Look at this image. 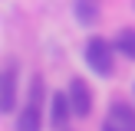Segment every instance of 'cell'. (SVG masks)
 <instances>
[{
    "mask_svg": "<svg viewBox=\"0 0 135 131\" xmlns=\"http://www.w3.org/2000/svg\"><path fill=\"white\" fill-rule=\"evenodd\" d=\"M43 98H46L43 75H33V79H30L26 105L17 111V128H20V131H40V128H43Z\"/></svg>",
    "mask_w": 135,
    "mask_h": 131,
    "instance_id": "cell-1",
    "label": "cell"
},
{
    "mask_svg": "<svg viewBox=\"0 0 135 131\" xmlns=\"http://www.w3.org/2000/svg\"><path fill=\"white\" fill-rule=\"evenodd\" d=\"M115 43H109L105 36H89L86 39V66H89L96 75L109 79L115 72Z\"/></svg>",
    "mask_w": 135,
    "mask_h": 131,
    "instance_id": "cell-2",
    "label": "cell"
},
{
    "mask_svg": "<svg viewBox=\"0 0 135 131\" xmlns=\"http://www.w3.org/2000/svg\"><path fill=\"white\" fill-rule=\"evenodd\" d=\"M20 102V69L17 62H7L0 72V115H13Z\"/></svg>",
    "mask_w": 135,
    "mask_h": 131,
    "instance_id": "cell-3",
    "label": "cell"
},
{
    "mask_svg": "<svg viewBox=\"0 0 135 131\" xmlns=\"http://www.w3.org/2000/svg\"><path fill=\"white\" fill-rule=\"evenodd\" d=\"M102 131H135V108L129 102H112L102 118Z\"/></svg>",
    "mask_w": 135,
    "mask_h": 131,
    "instance_id": "cell-4",
    "label": "cell"
},
{
    "mask_svg": "<svg viewBox=\"0 0 135 131\" xmlns=\"http://www.w3.org/2000/svg\"><path fill=\"white\" fill-rule=\"evenodd\" d=\"M76 111H73V102H69V92H53L50 95V124L53 128H69Z\"/></svg>",
    "mask_w": 135,
    "mask_h": 131,
    "instance_id": "cell-5",
    "label": "cell"
},
{
    "mask_svg": "<svg viewBox=\"0 0 135 131\" xmlns=\"http://www.w3.org/2000/svg\"><path fill=\"white\" fill-rule=\"evenodd\" d=\"M66 92H69V102H73L76 118H89L92 115V92H89V85H86L83 79H69Z\"/></svg>",
    "mask_w": 135,
    "mask_h": 131,
    "instance_id": "cell-6",
    "label": "cell"
},
{
    "mask_svg": "<svg viewBox=\"0 0 135 131\" xmlns=\"http://www.w3.org/2000/svg\"><path fill=\"white\" fill-rule=\"evenodd\" d=\"M73 13H76L79 26H92V23L99 20V7H96V0H73Z\"/></svg>",
    "mask_w": 135,
    "mask_h": 131,
    "instance_id": "cell-7",
    "label": "cell"
},
{
    "mask_svg": "<svg viewBox=\"0 0 135 131\" xmlns=\"http://www.w3.org/2000/svg\"><path fill=\"white\" fill-rule=\"evenodd\" d=\"M115 49L122 59H132L135 62V26H125V30H119L115 36Z\"/></svg>",
    "mask_w": 135,
    "mask_h": 131,
    "instance_id": "cell-8",
    "label": "cell"
}]
</instances>
